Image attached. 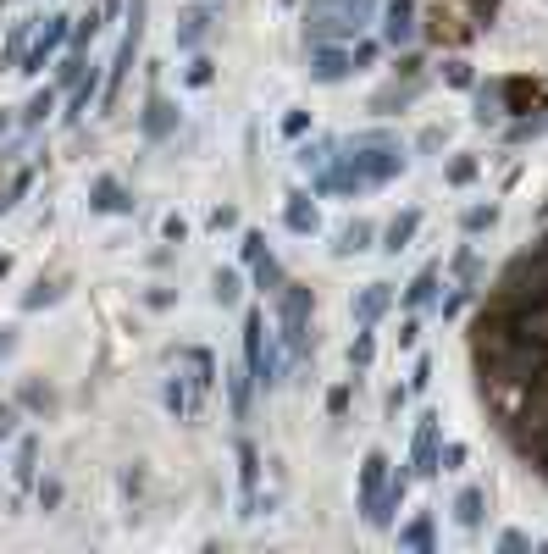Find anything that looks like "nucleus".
Returning <instances> with one entry per match:
<instances>
[{
    "mask_svg": "<svg viewBox=\"0 0 548 554\" xmlns=\"http://www.w3.org/2000/svg\"><path fill=\"white\" fill-rule=\"evenodd\" d=\"M410 233H416V217L394 222V228H388V250H405V239H410Z\"/></svg>",
    "mask_w": 548,
    "mask_h": 554,
    "instance_id": "nucleus-5",
    "label": "nucleus"
},
{
    "mask_svg": "<svg viewBox=\"0 0 548 554\" xmlns=\"http://www.w3.org/2000/svg\"><path fill=\"white\" fill-rule=\"evenodd\" d=\"M89 205H95V211H111V217H122V211H133L128 189H122L117 178H95V189H89Z\"/></svg>",
    "mask_w": 548,
    "mask_h": 554,
    "instance_id": "nucleus-1",
    "label": "nucleus"
},
{
    "mask_svg": "<svg viewBox=\"0 0 548 554\" xmlns=\"http://www.w3.org/2000/svg\"><path fill=\"white\" fill-rule=\"evenodd\" d=\"M50 106H56V89H39V95L28 100L23 122H28V128H34V122H45V117H50Z\"/></svg>",
    "mask_w": 548,
    "mask_h": 554,
    "instance_id": "nucleus-4",
    "label": "nucleus"
},
{
    "mask_svg": "<svg viewBox=\"0 0 548 554\" xmlns=\"http://www.w3.org/2000/svg\"><path fill=\"white\" fill-rule=\"evenodd\" d=\"M410 0H394V6H388V39H410L416 34V23H410Z\"/></svg>",
    "mask_w": 548,
    "mask_h": 554,
    "instance_id": "nucleus-2",
    "label": "nucleus"
},
{
    "mask_svg": "<svg viewBox=\"0 0 548 554\" xmlns=\"http://www.w3.org/2000/svg\"><path fill=\"white\" fill-rule=\"evenodd\" d=\"M6 128H12V117H6V111H0V133H6Z\"/></svg>",
    "mask_w": 548,
    "mask_h": 554,
    "instance_id": "nucleus-12",
    "label": "nucleus"
},
{
    "mask_svg": "<svg viewBox=\"0 0 548 554\" xmlns=\"http://www.w3.org/2000/svg\"><path fill=\"white\" fill-rule=\"evenodd\" d=\"M39 505H61V482H39Z\"/></svg>",
    "mask_w": 548,
    "mask_h": 554,
    "instance_id": "nucleus-8",
    "label": "nucleus"
},
{
    "mask_svg": "<svg viewBox=\"0 0 548 554\" xmlns=\"http://www.w3.org/2000/svg\"><path fill=\"white\" fill-rule=\"evenodd\" d=\"M17 433V405H0V438Z\"/></svg>",
    "mask_w": 548,
    "mask_h": 554,
    "instance_id": "nucleus-6",
    "label": "nucleus"
},
{
    "mask_svg": "<svg viewBox=\"0 0 548 554\" xmlns=\"http://www.w3.org/2000/svg\"><path fill=\"white\" fill-rule=\"evenodd\" d=\"M12 344H17V333L6 327V333H0V355H12Z\"/></svg>",
    "mask_w": 548,
    "mask_h": 554,
    "instance_id": "nucleus-10",
    "label": "nucleus"
},
{
    "mask_svg": "<svg viewBox=\"0 0 548 554\" xmlns=\"http://www.w3.org/2000/svg\"><path fill=\"white\" fill-rule=\"evenodd\" d=\"M477 505H482V494H477V488H471V494L460 499V521H477Z\"/></svg>",
    "mask_w": 548,
    "mask_h": 554,
    "instance_id": "nucleus-9",
    "label": "nucleus"
},
{
    "mask_svg": "<svg viewBox=\"0 0 548 554\" xmlns=\"http://www.w3.org/2000/svg\"><path fill=\"white\" fill-rule=\"evenodd\" d=\"M6 272H12V255H0V277H6Z\"/></svg>",
    "mask_w": 548,
    "mask_h": 554,
    "instance_id": "nucleus-11",
    "label": "nucleus"
},
{
    "mask_svg": "<svg viewBox=\"0 0 548 554\" xmlns=\"http://www.w3.org/2000/svg\"><path fill=\"white\" fill-rule=\"evenodd\" d=\"M167 122H172V106L155 95V100H150V117H144V133H155V139H161V133H167Z\"/></svg>",
    "mask_w": 548,
    "mask_h": 554,
    "instance_id": "nucleus-3",
    "label": "nucleus"
},
{
    "mask_svg": "<svg viewBox=\"0 0 548 554\" xmlns=\"http://www.w3.org/2000/svg\"><path fill=\"white\" fill-rule=\"evenodd\" d=\"M189 84H194V89L211 84V61H194V67H189Z\"/></svg>",
    "mask_w": 548,
    "mask_h": 554,
    "instance_id": "nucleus-7",
    "label": "nucleus"
}]
</instances>
